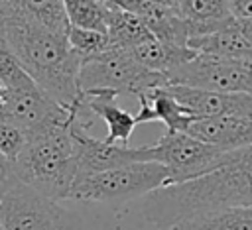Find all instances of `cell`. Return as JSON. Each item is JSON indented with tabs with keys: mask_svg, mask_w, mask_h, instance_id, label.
Here are the masks:
<instances>
[{
	"mask_svg": "<svg viewBox=\"0 0 252 230\" xmlns=\"http://www.w3.org/2000/svg\"><path fill=\"white\" fill-rule=\"evenodd\" d=\"M187 45L205 55H219V57H242L252 59V41L246 39L242 33L238 20L219 31L205 33V35H193L189 37Z\"/></svg>",
	"mask_w": 252,
	"mask_h": 230,
	"instance_id": "obj_17",
	"label": "cell"
},
{
	"mask_svg": "<svg viewBox=\"0 0 252 230\" xmlns=\"http://www.w3.org/2000/svg\"><path fill=\"white\" fill-rule=\"evenodd\" d=\"M4 20H6V14H4V10H0V28L4 26Z\"/></svg>",
	"mask_w": 252,
	"mask_h": 230,
	"instance_id": "obj_33",
	"label": "cell"
},
{
	"mask_svg": "<svg viewBox=\"0 0 252 230\" xmlns=\"http://www.w3.org/2000/svg\"><path fill=\"white\" fill-rule=\"evenodd\" d=\"M6 92H8V88L0 83V102H4V98H6Z\"/></svg>",
	"mask_w": 252,
	"mask_h": 230,
	"instance_id": "obj_31",
	"label": "cell"
},
{
	"mask_svg": "<svg viewBox=\"0 0 252 230\" xmlns=\"http://www.w3.org/2000/svg\"><path fill=\"white\" fill-rule=\"evenodd\" d=\"M0 83L12 90V88H20V86H26L30 83H35L28 73L26 69L20 65L10 41L6 39L2 28H0Z\"/></svg>",
	"mask_w": 252,
	"mask_h": 230,
	"instance_id": "obj_23",
	"label": "cell"
},
{
	"mask_svg": "<svg viewBox=\"0 0 252 230\" xmlns=\"http://www.w3.org/2000/svg\"><path fill=\"white\" fill-rule=\"evenodd\" d=\"M140 108L136 116L138 124L161 122L165 132H187L189 126L197 120L169 90V86H158L138 96Z\"/></svg>",
	"mask_w": 252,
	"mask_h": 230,
	"instance_id": "obj_13",
	"label": "cell"
},
{
	"mask_svg": "<svg viewBox=\"0 0 252 230\" xmlns=\"http://www.w3.org/2000/svg\"><path fill=\"white\" fill-rule=\"evenodd\" d=\"M230 206H252V145L228 151L217 169L199 179L146 195L142 216L159 230H171L185 218Z\"/></svg>",
	"mask_w": 252,
	"mask_h": 230,
	"instance_id": "obj_1",
	"label": "cell"
},
{
	"mask_svg": "<svg viewBox=\"0 0 252 230\" xmlns=\"http://www.w3.org/2000/svg\"><path fill=\"white\" fill-rule=\"evenodd\" d=\"M2 31L35 85L61 106L73 108L81 98L79 73L83 57L71 47L67 35L12 14L6 16Z\"/></svg>",
	"mask_w": 252,
	"mask_h": 230,
	"instance_id": "obj_2",
	"label": "cell"
},
{
	"mask_svg": "<svg viewBox=\"0 0 252 230\" xmlns=\"http://www.w3.org/2000/svg\"><path fill=\"white\" fill-rule=\"evenodd\" d=\"M106 33L112 45L124 47V49H132L134 45L154 37V33L150 31L148 24L140 14L110 8V6L106 16Z\"/></svg>",
	"mask_w": 252,
	"mask_h": 230,
	"instance_id": "obj_21",
	"label": "cell"
},
{
	"mask_svg": "<svg viewBox=\"0 0 252 230\" xmlns=\"http://www.w3.org/2000/svg\"><path fill=\"white\" fill-rule=\"evenodd\" d=\"M71 136H73V144H75L79 175L102 173V171L130 165L136 161H146L144 145L142 147H130L124 144H110L104 138L102 140L93 138L89 134V128L75 122V120L71 122Z\"/></svg>",
	"mask_w": 252,
	"mask_h": 230,
	"instance_id": "obj_10",
	"label": "cell"
},
{
	"mask_svg": "<svg viewBox=\"0 0 252 230\" xmlns=\"http://www.w3.org/2000/svg\"><path fill=\"white\" fill-rule=\"evenodd\" d=\"M171 230H252V206H230L195 214Z\"/></svg>",
	"mask_w": 252,
	"mask_h": 230,
	"instance_id": "obj_20",
	"label": "cell"
},
{
	"mask_svg": "<svg viewBox=\"0 0 252 230\" xmlns=\"http://www.w3.org/2000/svg\"><path fill=\"white\" fill-rule=\"evenodd\" d=\"M238 26L248 41H252V20H238Z\"/></svg>",
	"mask_w": 252,
	"mask_h": 230,
	"instance_id": "obj_30",
	"label": "cell"
},
{
	"mask_svg": "<svg viewBox=\"0 0 252 230\" xmlns=\"http://www.w3.org/2000/svg\"><path fill=\"white\" fill-rule=\"evenodd\" d=\"M4 14L24 18L61 35H67L71 29V22L63 0H14L4 10Z\"/></svg>",
	"mask_w": 252,
	"mask_h": 230,
	"instance_id": "obj_18",
	"label": "cell"
},
{
	"mask_svg": "<svg viewBox=\"0 0 252 230\" xmlns=\"http://www.w3.org/2000/svg\"><path fill=\"white\" fill-rule=\"evenodd\" d=\"M2 108L6 116L28 134V138L73 122L71 110L53 100L35 83L8 90Z\"/></svg>",
	"mask_w": 252,
	"mask_h": 230,
	"instance_id": "obj_9",
	"label": "cell"
},
{
	"mask_svg": "<svg viewBox=\"0 0 252 230\" xmlns=\"http://www.w3.org/2000/svg\"><path fill=\"white\" fill-rule=\"evenodd\" d=\"M226 153L187 132H165L154 145H144L146 161L161 163L169 173V185L211 173L224 161Z\"/></svg>",
	"mask_w": 252,
	"mask_h": 230,
	"instance_id": "obj_7",
	"label": "cell"
},
{
	"mask_svg": "<svg viewBox=\"0 0 252 230\" xmlns=\"http://www.w3.org/2000/svg\"><path fill=\"white\" fill-rule=\"evenodd\" d=\"M179 12L189 24L191 37L219 31L236 22L228 0H181Z\"/></svg>",
	"mask_w": 252,
	"mask_h": 230,
	"instance_id": "obj_15",
	"label": "cell"
},
{
	"mask_svg": "<svg viewBox=\"0 0 252 230\" xmlns=\"http://www.w3.org/2000/svg\"><path fill=\"white\" fill-rule=\"evenodd\" d=\"M67 39H69L71 47L83 59L93 57V55L102 53L108 47H112L110 37H108L106 31H96V29H87V28H75V26H71V29L67 33Z\"/></svg>",
	"mask_w": 252,
	"mask_h": 230,
	"instance_id": "obj_24",
	"label": "cell"
},
{
	"mask_svg": "<svg viewBox=\"0 0 252 230\" xmlns=\"http://www.w3.org/2000/svg\"><path fill=\"white\" fill-rule=\"evenodd\" d=\"M106 6L110 8H118V10H126V12H134V14H142L146 8L144 0H102Z\"/></svg>",
	"mask_w": 252,
	"mask_h": 230,
	"instance_id": "obj_27",
	"label": "cell"
},
{
	"mask_svg": "<svg viewBox=\"0 0 252 230\" xmlns=\"http://www.w3.org/2000/svg\"><path fill=\"white\" fill-rule=\"evenodd\" d=\"M169 185L167 169L158 161H136L102 173L79 175L71 199L83 202H124Z\"/></svg>",
	"mask_w": 252,
	"mask_h": 230,
	"instance_id": "obj_5",
	"label": "cell"
},
{
	"mask_svg": "<svg viewBox=\"0 0 252 230\" xmlns=\"http://www.w3.org/2000/svg\"><path fill=\"white\" fill-rule=\"evenodd\" d=\"M14 181H16L14 163L4 153H0V199L8 193V189L14 185Z\"/></svg>",
	"mask_w": 252,
	"mask_h": 230,
	"instance_id": "obj_26",
	"label": "cell"
},
{
	"mask_svg": "<svg viewBox=\"0 0 252 230\" xmlns=\"http://www.w3.org/2000/svg\"><path fill=\"white\" fill-rule=\"evenodd\" d=\"M230 12L236 20H252V0H228Z\"/></svg>",
	"mask_w": 252,
	"mask_h": 230,
	"instance_id": "obj_28",
	"label": "cell"
},
{
	"mask_svg": "<svg viewBox=\"0 0 252 230\" xmlns=\"http://www.w3.org/2000/svg\"><path fill=\"white\" fill-rule=\"evenodd\" d=\"M173 96L199 120L226 114H252V94L219 92L187 85H167Z\"/></svg>",
	"mask_w": 252,
	"mask_h": 230,
	"instance_id": "obj_11",
	"label": "cell"
},
{
	"mask_svg": "<svg viewBox=\"0 0 252 230\" xmlns=\"http://www.w3.org/2000/svg\"><path fill=\"white\" fill-rule=\"evenodd\" d=\"M71 26L106 31L108 6L102 0H63Z\"/></svg>",
	"mask_w": 252,
	"mask_h": 230,
	"instance_id": "obj_22",
	"label": "cell"
},
{
	"mask_svg": "<svg viewBox=\"0 0 252 230\" xmlns=\"http://www.w3.org/2000/svg\"><path fill=\"white\" fill-rule=\"evenodd\" d=\"M118 96L120 94H116L112 90H93V92H83V102L96 118H100L106 124V128H108V132L104 136L106 142L128 145L130 136H132L134 128L138 126V122H136L134 114H130L128 110H124L116 104Z\"/></svg>",
	"mask_w": 252,
	"mask_h": 230,
	"instance_id": "obj_14",
	"label": "cell"
},
{
	"mask_svg": "<svg viewBox=\"0 0 252 230\" xmlns=\"http://www.w3.org/2000/svg\"><path fill=\"white\" fill-rule=\"evenodd\" d=\"M187 134L222 149L234 151L252 145V114H226L195 120Z\"/></svg>",
	"mask_w": 252,
	"mask_h": 230,
	"instance_id": "obj_12",
	"label": "cell"
},
{
	"mask_svg": "<svg viewBox=\"0 0 252 230\" xmlns=\"http://www.w3.org/2000/svg\"><path fill=\"white\" fill-rule=\"evenodd\" d=\"M26 144H28V134L6 116L0 102V153H4L10 161H16V157L22 153Z\"/></svg>",
	"mask_w": 252,
	"mask_h": 230,
	"instance_id": "obj_25",
	"label": "cell"
},
{
	"mask_svg": "<svg viewBox=\"0 0 252 230\" xmlns=\"http://www.w3.org/2000/svg\"><path fill=\"white\" fill-rule=\"evenodd\" d=\"M4 230H83V220L57 201L37 193L18 177L0 199Z\"/></svg>",
	"mask_w": 252,
	"mask_h": 230,
	"instance_id": "obj_6",
	"label": "cell"
},
{
	"mask_svg": "<svg viewBox=\"0 0 252 230\" xmlns=\"http://www.w3.org/2000/svg\"><path fill=\"white\" fill-rule=\"evenodd\" d=\"M0 230H4V226H2V222H0Z\"/></svg>",
	"mask_w": 252,
	"mask_h": 230,
	"instance_id": "obj_34",
	"label": "cell"
},
{
	"mask_svg": "<svg viewBox=\"0 0 252 230\" xmlns=\"http://www.w3.org/2000/svg\"><path fill=\"white\" fill-rule=\"evenodd\" d=\"M140 16L144 18V22L148 24L150 31L159 41L173 43V45H187V41L191 37L189 24L181 16L179 10L158 6V4H148L146 2V8H144V12Z\"/></svg>",
	"mask_w": 252,
	"mask_h": 230,
	"instance_id": "obj_19",
	"label": "cell"
},
{
	"mask_svg": "<svg viewBox=\"0 0 252 230\" xmlns=\"http://www.w3.org/2000/svg\"><path fill=\"white\" fill-rule=\"evenodd\" d=\"M14 0H0V10H6Z\"/></svg>",
	"mask_w": 252,
	"mask_h": 230,
	"instance_id": "obj_32",
	"label": "cell"
},
{
	"mask_svg": "<svg viewBox=\"0 0 252 230\" xmlns=\"http://www.w3.org/2000/svg\"><path fill=\"white\" fill-rule=\"evenodd\" d=\"M130 51L144 67L156 73H163L165 77L197 55V51H193L187 45L165 43V41H159L156 35L134 45Z\"/></svg>",
	"mask_w": 252,
	"mask_h": 230,
	"instance_id": "obj_16",
	"label": "cell"
},
{
	"mask_svg": "<svg viewBox=\"0 0 252 230\" xmlns=\"http://www.w3.org/2000/svg\"><path fill=\"white\" fill-rule=\"evenodd\" d=\"M12 163L16 177L37 193L53 201L71 199V189L79 175L71 124L28 138L26 147Z\"/></svg>",
	"mask_w": 252,
	"mask_h": 230,
	"instance_id": "obj_3",
	"label": "cell"
},
{
	"mask_svg": "<svg viewBox=\"0 0 252 230\" xmlns=\"http://www.w3.org/2000/svg\"><path fill=\"white\" fill-rule=\"evenodd\" d=\"M167 85L169 81L163 73L150 71L132 55L130 49L116 45L83 59L79 73L81 92L112 90L116 94H132L138 98L142 92Z\"/></svg>",
	"mask_w": 252,
	"mask_h": 230,
	"instance_id": "obj_4",
	"label": "cell"
},
{
	"mask_svg": "<svg viewBox=\"0 0 252 230\" xmlns=\"http://www.w3.org/2000/svg\"><path fill=\"white\" fill-rule=\"evenodd\" d=\"M144 2H148V4H158V6H165V8H175V10H179V4H181V0H144Z\"/></svg>",
	"mask_w": 252,
	"mask_h": 230,
	"instance_id": "obj_29",
	"label": "cell"
},
{
	"mask_svg": "<svg viewBox=\"0 0 252 230\" xmlns=\"http://www.w3.org/2000/svg\"><path fill=\"white\" fill-rule=\"evenodd\" d=\"M169 85H187L219 92L252 94V59L197 53L167 75Z\"/></svg>",
	"mask_w": 252,
	"mask_h": 230,
	"instance_id": "obj_8",
	"label": "cell"
}]
</instances>
